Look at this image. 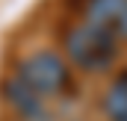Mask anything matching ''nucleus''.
<instances>
[{"instance_id": "1", "label": "nucleus", "mask_w": 127, "mask_h": 121, "mask_svg": "<svg viewBox=\"0 0 127 121\" xmlns=\"http://www.w3.org/2000/svg\"><path fill=\"white\" fill-rule=\"evenodd\" d=\"M62 47L68 59L86 74H103L118 59V38L89 21H77L62 32Z\"/></svg>"}, {"instance_id": "2", "label": "nucleus", "mask_w": 127, "mask_h": 121, "mask_svg": "<svg viewBox=\"0 0 127 121\" xmlns=\"http://www.w3.org/2000/svg\"><path fill=\"white\" fill-rule=\"evenodd\" d=\"M38 97H53L71 89V68L56 50H32L18 62L15 74Z\"/></svg>"}, {"instance_id": "3", "label": "nucleus", "mask_w": 127, "mask_h": 121, "mask_svg": "<svg viewBox=\"0 0 127 121\" xmlns=\"http://www.w3.org/2000/svg\"><path fill=\"white\" fill-rule=\"evenodd\" d=\"M89 24L112 32L115 38L127 35V0H89L83 6Z\"/></svg>"}, {"instance_id": "4", "label": "nucleus", "mask_w": 127, "mask_h": 121, "mask_svg": "<svg viewBox=\"0 0 127 121\" xmlns=\"http://www.w3.org/2000/svg\"><path fill=\"white\" fill-rule=\"evenodd\" d=\"M3 97L6 103L27 121H47V109H44V97H38L32 89H27L18 77H9L3 80Z\"/></svg>"}, {"instance_id": "5", "label": "nucleus", "mask_w": 127, "mask_h": 121, "mask_svg": "<svg viewBox=\"0 0 127 121\" xmlns=\"http://www.w3.org/2000/svg\"><path fill=\"white\" fill-rule=\"evenodd\" d=\"M103 112L112 121H124L127 118V68L112 77L109 89L103 94Z\"/></svg>"}, {"instance_id": "6", "label": "nucleus", "mask_w": 127, "mask_h": 121, "mask_svg": "<svg viewBox=\"0 0 127 121\" xmlns=\"http://www.w3.org/2000/svg\"><path fill=\"white\" fill-rule=\"evenodd\" d=\"M86 3H89V0H68V6H74V9H83Z\"/></svg>"}, {"instance_id": "7", "label": "nucleus", "mask_w": 127, "mask_h": 121, "mask_svg": "<svg viewBox=\"0 0 127 121\" xmlns=\"http://www.w3.org/2000/svg\"><path fill=\"white\" fill-rule=\"evenodd\" d=\"M124 121H127V118H124Z\"/></svg>"}]
</instances>
